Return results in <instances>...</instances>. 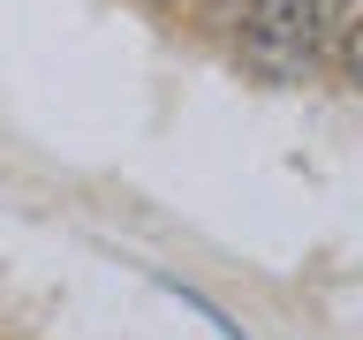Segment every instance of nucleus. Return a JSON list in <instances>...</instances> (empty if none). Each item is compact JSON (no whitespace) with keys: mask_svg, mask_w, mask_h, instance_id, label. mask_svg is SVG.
I'll return each instance as SVG.
<instances>
[{"mask_svg":"<svg viewBox=\"0 0 363 340\" xmlns=\"http://www.w3.org/2000/svg\"><path fill=\"white\" fill-rule=\"evenodd\" d=\"M356 0H250L242 16V61L265 76V84H303L333 38L348 30Z\"/></svg>","mask_w":363,"mask_h":340,"instance_id":"nucleus-1","label":"nucleus"},{"mask_svg":"<svg viewBox=\"0 0 363 340\" xmlns=\"http://www.w3.org/2000/svg\"><path fill=\"white\" fill-rule=\"evenodd\" d=\"M333 61H340V76L363 91V16H348V30L333 38Z\"/></svg>","mask_w":363,"mask_h":340,"instance_id":"nucleus-2","label":"nucleus"},{"mask_svg":"<svg viewBox=\"0 0 363 340\" xmlns=\"http://www.w3.org/2000/svg\"><path fill=\"white\" fill-rule=\"evenodd\" d=\"M212 8H220V23H242L250 16V0H212Z\"/></svg>","mask_w":363,"mask_h":340,"instance_id":"nucleus-3","label":"nucleus"},{"mask_svg":"<svg viewBox=\"0 0 363 340\" xmlns=\"http://www.w3.org/2000/svg\"><path fill=\"white\" fill-rule=\"evenodd\" d=\"M152 8H182V0H152Z\"/></svg>","mask_w":363,"mask_h":340,"instance_id":"nucleus-4","label":"nucleus"}]
</instances>
